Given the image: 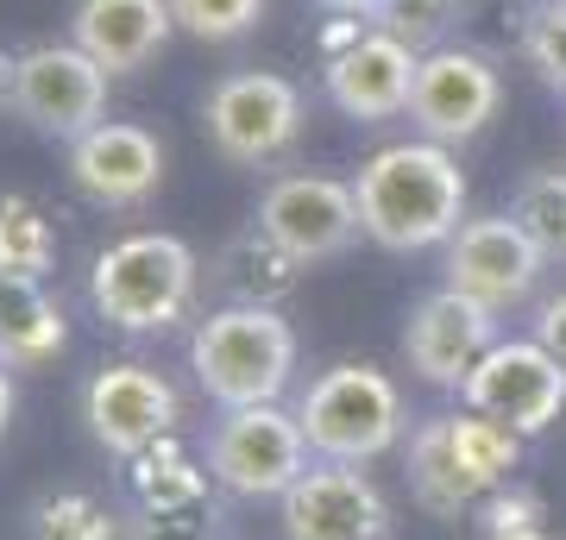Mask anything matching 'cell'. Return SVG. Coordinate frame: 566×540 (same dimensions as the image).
I'll return each instance as SVG.
<instances>
[{"instance_id": "cell-1", "label": "cell", "mask_w": 566, "mask_h": 540, "mask_svg": "<svg viewBox=\"0 0 566 540\" xmlns=\"http://www.w3.org/2000/svg\"><path fill=\"white\" fill-rule=\"evenodd\" d=\"M365 240L385 252H428L465 226V170L434 139L385 145L353 177Z\"/></svg>"}, {"instance_id": "cell-2", "label": "cell", "mask_w": 566, "mask_h": 540, "mask_svg": "<svg viewBox=\"0 0 566 540\" xmlns=\"http://www.w3.org/2000/svg\"><path fill=\"white\" fill-rule=\"evenodd\" d=\"M523 459V434H510L504 421L479 415H434L409 441V490L428 516H465L491 490H504L510 472Z\"/></svg>"}, {"instance_id": "cell-3", "label": "cell", "mask_w": 566, "mask_h": 540, "mask_svg": "<svg viewBox=\"0 0 566 540\" xmlns=\"http://www.w3.org/2000/svg\"><path fill=\"white\" fill-rule=\"evenodd\" d=\"M196 252L177 233H126L95 258L88 271V301L107 327L120 333H164L189 315L196 301Z\"/></svg>"}, {"instance_id": "cell-4", "label": "cell", "mask_w": 566, "mask_h": 540, "mask_svg": "<svg viewBox=\"0 0 566 540\" xmlns=\"http://www.w3.org/2000/svg\"><path fill=\"white\" fill-rule=\"evenodd\" d=\"M196 383L221 409H252V402H277L296 371V327L277 308H240L227 301L196 327L189 340Z\"/></svg>"}, {"instance_id": "cell-5", "label": "cell", "mask_w": 566, "mask_h": 540, "mask_svg": "<svg viewBox=\"0 0 566 540\" xmlns=\"http://www.w3.org/2000/svg\"><path fill=\"white\" fill-rule=\"evenodd\" d=\"M296 421L308 434V453L334 465H365L390 453L403 434V390L378 364H334L308 383Z\"/></svg>"}, {"instance_id": "cell-6", "label": "cell", "mask_w": 566, "mask_h": 540, "mask_svg": "<svg viewBox=\"0 0 566 540\" xmlns=\"http://www.w3.org/2000/svg\"><path fill=\"white\" fill-rule=\"evenodd\" d=\"M208 139L227 163H277L303 139V88L277 70H240L208 95Z\"/></svg>"}, {"instance_id": "cell-7", "label": "cell", "mask_w": 566, "mask_h": 540, "mask_svg": "<svg viewBox=\"0 0 566 540\" xmlns=\"http://www.w3.org/2000/svg\"><path fill=\"white\" fill-rule=\"evenodd\" d=\"M208 472L233 497H283L308 472V434L277 402L227 409L221 427L208 434Z\"/></svg>"}, {"instance_id": "cell-8", "label": "cell", "mask_w": 566, "mask_h": 540, "mask_svg": "<svg viewBox=\"0 0 566 540\" xmlns=\"http://www.w3.org/2000/svg\"><path fill=\"white\" fill-rule=\"evenodd\" d=\"M32 133L76 145L82 133H95L107 114V70L82 44H32L20 51V95H13Z\"/></svg>"}, {"instance_id": "cell-9", "label": "cell", "mask_w": 566, "mask_h": 540, "mask_svg": "<svg viewBox=\"0 0 566 540\" xmlns=\"http://www.w3.org/2000/svg\"><path fill=\"white\" fill-rule=\"evenodd\" d=\"M460 396H465V409H479V415L504 421L510 434L535 441L566 409V364L542 340H497L479 359V371L465 378Z\"/></svg>"}, {"instance_id": "cell-10", "label": "cell", "mask_w": 566, "mask_h": 540, "mask_svg": "<svg viewBox=\"0 0 566 540\" xmlns=\"http://www.w3.org/2000/svg\"><path fill=\"white\" fill-rule=\"evenodd\" d=\"M497 100H504L497 63H491L485 51L441 44V51H428L422 70H416L409 120L422 126V139H434V145H465L497 120Z\"/></svg>"}, {"instance_id": "cell-11", "label": "cell", "mask_w": 566, "mask_h": 540, "mask_svg": "<svg viewBox=\"0 0 566 540\" xmlns=\"http://www.w3.org/2000/svg\"><path fill=\"white\" fill-rule=\"evenodd\" d=\"M542 264H547L542 245L523 233L516 214H485V221H465L447 240V289L485 301L491 315H504V308L535 296Z\"/></svg>"}, {"instance_id": "cell-12", "label": "cell", "mask_w": 566, "mask_h": 540, "mask_svg": "<svg viewBox=\"0 0 566 540\" xmlns=\"http://www.w3.org/2000/svg\"><path fill=\"white\" fill-rule=\"evenodd\" d=\"M82 415H88L95 446H107L114 459H139V453H151L158 441L177 434L182 402L151 364H107L82 390Z\"/></svg>"}, {"instance_id": "cell-13", "label": "cell", "mask_w": 566, "mask_h": 540, "mask_svg": "<svg viewBox=\"0 0 566 540\" xmlns=\"http://www.w3.org/2000/svg\"><path fill=\"white\" fill-rule=\"evenodd\" d=\"M277 502L283 540H390V502L359 465H308Z\"/></svg>"}, {"instance_id": "cell-14", "label": "cell", "mask_w": 566, "mask_h": 540, "mask_svg": "<svg viewBox=\"0 0 566 540\" xmlns=\"http://www.w3.org/2000/svg\"><path fill=\"white\" fill-rule=\"evenodd\" d=\"M259 226L303 264L340 258L346 245L365 233L359 195L340 177H277L259 201Z\"/></svg>"}, {"instance_id": "cell-15", "label": "cell", "mask_w": 566, "mask_h": 540, "mask_svg": "<svg viewBox=\"0 0 566 540\" xmlns=\"http://www.w3.org/2000/svg\"><path fill=\"white\" fill-rule=\"evenodd\" d=\"M416 70H422V51H409L403 39H390L378 25L353 32L346 44L327 51V100L340 107L346 120H397L409 114V95H416Z\"/></svg>"}, {"instance_id": "cell-16", "label": "cell", "mask_w": 566, "mask_h": 540, "mask_svg": "<svg viewBox=\"0 0 566 540\" xmlns=\"http://www.w3.org/2000/svg\"><path fill=\"white\" fill-rule=\"evenodd\" d=\"M491 346H497V315L485 301L460 296V289H434V296L409 315L403 327V359L409 371L434 390H465Z\"/></svg>"}, {"instance_id": "cell-17", "label": "cell", "mask_w": 566, "mask_h": 540, "mask_svg": "<svg viewBox=\"0 0 566 540\" xmlns=\"http://www.w3.org/2000/svg\"><path fill=\"white\" fill-rule=\"evenodd\" d=\"M70 182L102 208H139L164 182V145L133 120H102L70 145Z\"/></svg>"}, {"instance_id": "cell-18", "label": "cell", "mask_w": 566, "mask_h": 540, "mask_svg": "<svg viewBox=\"0 0 566 540\" xmlns=\"http://www.w3.org/2000/svg\"><path fill=\"white\" fill-rule=\"evenodd\" d=\"M177 32L170 0H76L70 13V44H82L107 76H133L158 57Z\"/></svg>"}, {"instance_id": "cell-19", "label": "cell", "mask_w": 566, "mask_h": 540, "mask_svg": "<svg viewBox=\"0 0 566 540\" xmlns=\"http://www.w3.org/2000/svg\"><path fill=\"white\" fill-rule=\"evenodd\" d=\"M70 346V320L44 283L0 277V364H51Z\"/></svg>"}, {"instance_id": "cell-20", "label": "cell", "mask_w": 566, "mask_h": 540, "mask_svg": "<svg viewBox=\"0 0 566 540\" xmlns=\"http://www.w3.org/2000/svg\"><path fill=\"white\" fill-rule=\"evenodd\" d=\"M214 283H221L240 308H277V301L303 283V258L283 252L264 226H252V233H240V240L214 258Z\"/></svg>"}, {"instance_id": "cell-21", "label": "cell", "mask_w": 566, "mask_h": 540, "mask_svg": "<svg viewBox=\"0 0 566 540\" xmlns=\"http://www.w3.org/2000/svg\"><path fill=\"white\" fill-rule=\"evenodd\" d=\"M133 472V497H139V509H202L208 497V465H196L189 453H182L177 441H158L151 453H139V459H126Z\"/></svg>"}, {"instance_id": "cell-22", "label": "cell", "mask_w": 566, "mask_h": 540, "mask_svg": "<svg viewBox=\"0 0 566 540\" xmlns=\"http://www.w3.org/2000/svg\"><path fill=\"white\" fill-rule=\"evenodd\" d=\"M57 264V226L32 195H0V277L44 283Z\"/></svg>"}, {"instance_id": "cell-23", "label": "cell", "mask_w": 566, "mask_h": 540, "mask_svg": "<svg viewBox=\"0 0 566 540\" xmlns=\"http://www.w3.org/2000/svg\"><path fill=\"white\" fill-rule=\"evenodd\" d=\"M32 540H120V516L88 490H51L32 509Z\"/></svg>"}, {"instance_id": "cell-24", "label": "cell", "mask_w": 566, "mask_h": 540, "mask_svg": "<svg viewBox=\"0 0 566 540\" xmlns=\"http://www.w3.org/2000/svg\"><path fill=\"white\" fill-rule=\"evenodd\" d=\"M465 13V0H371V13H365V25H378V32H390V39H403L409 51H441L447 25Z\"/></svg>"}, {"instance_id": "cell-25", "label": "cell", "mask_w": 566, "mask_h": 540, "mask_svg": "<svg viewBox=\"0 0 566 540\" xmlns=\"http://www.w3.org/2000/svg\"><path fill=\"white\" fill-rule=\"evenodd\" d=\"M523 233L542 245V258H566V170H542L516 189V208H510Z\"/></svg>"}, {"instance_id": "cell-26", "label": "cell", "mask_w": 566, "mask_h": 540, "mask_svg": "<svg viewBox=\"0 0 566 540\" xmlns=\"http://www.w3.org/2000/svg\"><path fill=\"white\" fill-rule=\"evenodd\" d=\"M170 13L189 39L208 44H233L264 20V0H170Z\"/></svg>"}, {"instance_id": "cell-27", "label": "cell", "mask_w": 566, "mask_h": 540, "mask_svg": "<svg viewBox=\"0 0 566 540\" xmlns=\"http://www.w3.org/2000/svg\"><path fill=\"white\" fill-rule=\"evenodd\" d=\"M523 57H528V70L542 76V88L566 95V0H547V7L528 13Z\"/></svg>"}, {"instance_id": "cell-28", "label": "cell", "mask_w": 566, "mask_h": 540, "mask_svg": "<svg viewBox=\"0 0 566 540\" xmlns=\"http://www.w3.org/2000/svg\"><path fill=\"white\" fill-rule=\"evenodd\" d=\"M516 528H542V497L523 484H504L485 497V534H516Z\"/></svg>"}, {"instance_id": "cell-29", "label": "cell", "mask_w": 566, "mask_h": 540, "mask_svg": "<svg viewBox=\"0 0 566 540\" xmlns=\"http://www.w3.org/2000/svg\"><path fill=\"white\" fill-rule=\"evenodd\" d=\"M133 540H208L202 509H139V534Z\"/></svg>"}, {"instance_id": "cell-30", "label": "cell", "mask_w": 566, "mask_h": 540, "mask_svg": "<svg viewBox=\"0 0 566 540\" xmlns=\"http://www.w3.org/2000/svg\"><path fill=\"white\" fill-rule=\"evenodd\" d=\"M535 340L554 352V359L566 364V296H554V301H542V315H535Z\"/></svg>"}, {"instance_id": "cell-31", "label": "cell", "mask_w": 566, "mask_h": 540, "mask_svg": "<svg viewBox=\"0 0 566 540\" xmlns=\"http://www.w3.org/2000/svg\"><path fill=\"white\" fill-rule=\"evenodd\" d=\"M13 95H20V57H13V51H0V114L13 107Z\"/></svg>"}, {"instance_id": "cell-32", "label": "cell", "mask_w": 566, "mask_h": 540, "mask_svg": "<svg viewBox=\"0 0 566 540\" xmlns=\"http://www.w3.org/2000/svg\"><path fill=\"white\" fill-rule=\"evenodd\" d=\"M7 421H13V378H7V364H0V434H7Z\"/></svg>"}, {"instance_id": "cell-33", "label": "cell", "mask_w": 566, "mask_h": 540, "mask_svg": "<svg viewBox=\"0 0 566 540\" xmlns=\"http://www.w3.org/2000/svg\"><path fill=\"white\" fill-rule=\"evenodd\" d=\"M322 7H327V13H359V20L371 13V0H322Z\"/></svg>"}, {"instance_id": "cell-34", "label": "cell", "mask_w": 566, "mask_h": 540, "mask_svg": "<svg viewBox=\"0 0 566 540\" xmlns=\"http://www.w3.org/2000/svg\"><path fill=\"white\" fill-rule=\"evenodd\" d=\"M485 540H547L542 528H516V534H485Z\"/></svg>"}, {"instance_id": "cell-35", "label": "cell", "mask_w": 566, "mask_h": 540, "mask_svg": "<svg viewBox=\"0 0 566 540\" xmlns=\"http://www.w3.org/2000/svg\"><path fill=\"white\" fill-rule=\"evenodd\" d=\"M542 7H547V0H542Z\"/></svg>"}]
</instances>
